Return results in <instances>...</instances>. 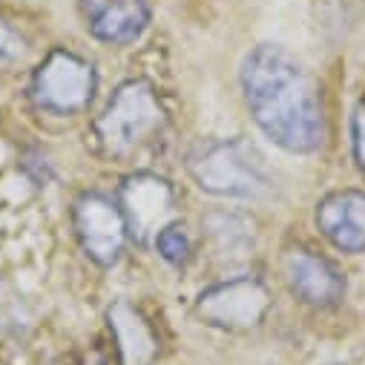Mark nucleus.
Listing matches in <instances>:
<instances>
[{
    "label": "nucleus",
    "mask_w": 365,
    "mask_h": 365,
    "mask_svg": "<svg viewBox=\"0 0 365 365\" xmlns=\"http://www.w3.org/2000/svg\"><path fill=\"white\" fill-rule=\"evenodd\" d=\"M239 83L245 104L264 138L291 155H311L322 150L328 121L319 93L305 66L285 46H253L239 66Z\"/></svg>",
    "instance_id": "1"
},
{
    "label": "nucleus",
    "mask_w": 365,
    "mask_h": 365,
    "mask_svg": "<svg viewBox=\"0 0 365 365\" xmlns=\"http://www.w3.org/2000/svg\"><path fill=\"white\" fill-rule=\"evenodd\" d=\"M170 127V113L147 78L115 86L101 115L93 121V147L107 161H135L155 150Z\"/></svg>",
    "instance_id": "2"
},
{
    "label": "nucleus",
    "mask_w": 365,
    "mask_h": 365,
    "mask_svg": "<svg viewBox=\"0 0 365 365\" xmlns=\"http://www.w3.org/2000/svg\"><path fill=\"white\" fill-rule=\"evenodd\" d=\"M196 187L219 199L259 202L273 193V175L247 138H207L187 153Z\"/></svg>",
    "instance_id": "3"
},
{
    "label": "nucleus",
    "mask_w": 365,
    "mask_h": 365,
    "mask_svg": "<svg viewBox=\"0 0 365 365\" xmlns=\"http://www.w3.org/2000/svg\"><path fill=\"white\" fill-rule=\"evenodd\" d=\"M98 75L93 61L72 49H52L32 72L29 98L52 115H78L96 98Z\"/></svg>",
    "instance_id": "4"
},
{
    "label": "nucleus",
    "mask_w": 365,
    "mask_h": 365,
    "mask_svg": "<svg viewBox=\"0 0 365 365\" xmlns=\"http://www.w3.org/2000/svg\"><path fill=\"white\" fill-rule=\"evenodd\" d=\"M270 305V291L259 277H230L205 288L193 311L199 322L207 328L245 334L264 322Z\"/></svg>",
    "instance_id": "5"
},
{
    "label": "nucleus",
    "mask_w": 365,
    "mask_h": 365,
    "mask_svg": "<svg viewBox=\"0 0 365 365\" xmlns=\"http://www.w3.org/2000/svg\"><path fill=\"white\" fill-rule=\"evenodd\" d=\"M72 230L81 250L98 267H113L130 239V227L118 202L96 190L81 193L72 202Z\"/></svg>",
    "instance_id": "6"
},
{
    "label": "nucleus",
    "mask_w": 365,
    "mask_h": 365,
    "mask_svg": "<svg viewBox=\"0 0 365 365\" xmlns=\"http://www.w3.org/2000/svg\"><path fill=\"white\" fill-rule=\"evenodd\" d=\"M282 279L288 291L311 305V308H336L345 299V273L322 253L305 247V245H291L282 253Z\"/></svg>",
    "instance_id": "7"
},
{
    "label": "nucleus",
    "mask_w": 365,
    "mask_h": 365,
    "mask_svg": "<svg viewBox=\"0 0 365 365\" xmlns=\"http://www.w3.org/2000/svg\"><path fill=\"white\" fill-rule=\"evenodd\" d=\"M118 207L127 219L130 236L147 242L150 236L173 222L175 213V190L170 181L153 173H133L118 187Z\"/></svg>",
    "instance_id": "8"
},
{
    "label": "nucleus",
    "mask_w": 365,
    "mask_h": 365,
    "mask_svg": "<svg viewBox=\"0 0 365 365\" xmlns=\"http://www.w3.org/2000/svg\"><path fill=\"white\" fill-rule=\"evenodd\" d=\"M78 6L86 32L113 46L135 43L150 26L147 0H78Z\"/></svg>",
    "instance_id": "9"
},
{
    "label": "nucleus",
    "mask_w": 365,
    "mask_h": 365,
    "mask_svg": "<svg viewBox=\"0 0 365 365\" xmlns=\"http://www.w3.org/2000/svg\"><path fill=\"white\" fill-rule=\"evenodd\" d=\"M319 233L342 253H365V190H334L317 202Z\"/></svg>",
    "instance_id": "10"
},
{
    "label": "nucleus",
    "mask_w": 365,
    "mask_h": 365,
    "mask_svg": "<svg viewBox=\"0 0 365 365\" xmlns=\"http://www.w3.org/2000/svg\"><path fill=\"white\" fill-rule=\"evenodd\" d=\"M107 322L121 365H150L158 356V336L133 302L118 299L107 311Z\"/></svg>",
    "instance_id": "11"
},
{
    "label": "nucleus",
    "mask_w": 365,
    "mask_h": 365,
    "mask_svg": "<svg viewBox=\"0 0 365 365\" xmlns=\"http://www.w3.org/2000/svg\"><path fill=\"white\" fill-rule=\"evenodd\" d=\"M202 233L210 242L213 253L222 259H242L253 247V227L239 213H207L202 219Z\"/></svg>",
    "instance_id": "12"
},
{
    "label": "nucleus",
    "mask_w": 365,
    "mask_h": 365,
    "mask_svg": "<svg viewBox=\"0 0 365 365\" xmlns=\"http://www.w3.org/2000/svg\"><path fill=\"white\" fill-rule=\"evenodd\" d=\"M153 245H155L158 256H161L167 264H173V267H185L187 259H190V236H187V227L181 225V222L164 225V227L155 233Z\"/></svg>",
    "instance_id": "13"
},
{
    "label": "nucleus",
    "mask_w": 365,
    "mask_h": 365,
    "mask_svg": "<svg viewBox=\"0 0 365 365\" xmlns=\"http://www.w3.org/2000/svg\"><path fill=\"white\" fill-rule=\"evenodd\" d=\"M24 55H26L24 35L6 21H0V72H12L24 61Z\"/></svg>",
    "instance_id": "14"
},
{
    "label": "nucleus",
    "mask_w": 365,
    "mask_h": 365,
    "mask_svg": "<svg viewBox=\"0 0 365 365\" xmlns=\"http://www.w3.org/2000/svg\"><path fill=\"white\" fill-rule=\"evenodd\" d=\"M351 153L359 173L365 175V98H359L351 113Z\"/></svg>",
    "instance_id": "15"
}]
</instances>
